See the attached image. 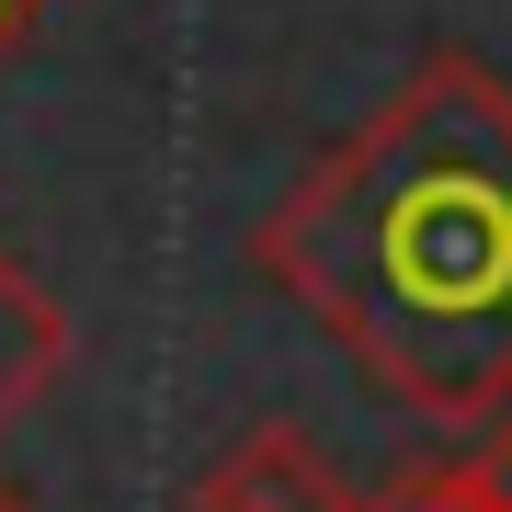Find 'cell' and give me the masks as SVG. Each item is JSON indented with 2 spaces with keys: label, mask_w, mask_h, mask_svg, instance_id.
I'll use <instances>...</instances> for the list:
<instances>
[{
  "label": "cell",
  "mask_w": 512,
  "mask_h": 512,
  "mask_svg": "<svg viewBox=\"0 0 512 512\" xmlns=\"http://www.w3.org/2000/svg\"><path fill=\"white\" fill-rule=\"evenodd\" d=\"M183 512H353V490L330 478V456L296 421H251V433H228L217 456H205Z\"/></svg>",
  "instance_id": "7a4b0ae2"
},
{
  "label": "cell",
  "mask_w": 512,
  "mask_h": 512,
  "mask_svg": "<svg viewBox=\"0 0 512 512\" xmlns=\"http://www.w3.org/2000/svg\"><path fill=\"white\" fill-rule=\"evenodd\" d=\"M57 376H69V308H57V296L0 251V433H12Z\"/></svg>",
  "instance_id": "3957f363"
},
{
  "label": "cell",
  "mask_w": 512,
  "mask_h": 512,
  "mask_svg": "<svg viewBox=\"0 0 512 512\" xmlns=\"http://www.w3.org/2000/svg\"><path fill=\"white\" fill-rule=\"evenodd\" d=\"M478 467H490V490H501V501H512V410H501V421H490V444H478Z\"/></svg>",
  "instance_id": "8992f818"
},
{
  "label": "cell",
  "mask_w": 512,
  "mask_h": 512,
  "mask_svg": "<svg viewBox=\"0 0 512 512\" xmlns=\"http://www.w3.org/2000/svg\"><path fill=\"white\" fill-rule=\"evenodd\" d=\"M262 285L444 433L512 410V80L421 46L410 80L251 228Z\"/></svg>",
  "instance_id": "6da1fadb"
},
{
  "label": "cell",
  "mask_w": 512,
  "mask_h": 512,
  "mask_svg": "<svg viewBox=\"0 0 512 512\" xmlns=\"http://www.w3.org/2000/svg\"><path fill=\"white\" fill-rule=\"evenodd\" d=\"M353 512H512V501L490 490L478 456H433V467H399L376 490H353Z\"/></svg>",
  "instance_id": "277c9868"
},
{
  "label": "cell",
  "mask_w": 512,
  "mask_h": 512,
  "mask_svg": "<svg viewBox=\"0 0 512 512\" xmlns=\"http://www.w3.org/2000/svg\"><path fill=\"white\" fill-rule=\"evenodd\" d=\"M46 12H57V0H0V69H12V57L46 35Z\"/></svg>",
  "instance_id": "5b68a950"
},
{
  "label": "cell",
  "mask_w": 512,
  "mask_h": 512,
  "mask_svg": "<svg viewBox=\"0 0 512 512\" xmlns=\"http://www.w3.org/2000/svg\"><path fill=\"white\" fill-rule=\"evenodd\" d=\"M0 512H35V501H23V490H12V478H0Z\"/></svg>",
  "instance_id": "52a82bcc"
}]
</instances>
